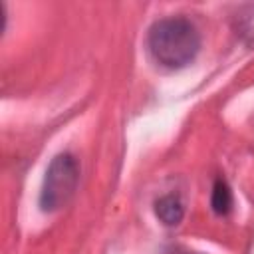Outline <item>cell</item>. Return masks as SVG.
I'll list each match as a JSON object with an SVG mask.
<instances>
[{"mask_svg":"<svg viewBox=\"0 0 254 254\" xmlns=\"http://www.w3.org/2000/svg\"><path fill=\"white\" fill-rule=\"evenodd\" d=\"M79 183V165L73 155L60 153L46 169V177L40 190V208L44 212H56L65 206Z\"/></svg>","mask_w":254,"mask_h":254,"instance_id":"obj_2","label":"cell"},{"mask_svg":"<svg viewBox=\"0 0 254 254\" xmlns=\"http://www.w3.org/2000/svg\"><path fill=\"white\" fill-rule=\"evenodd\" d=\"M210 204H212V210L216 214H220V216L230 212V208H232V190H230V187L226 185L224 179H216L214 181Z\"/></svg>","mask_w":254,"mask_h":254,"instance_id":"obj_5","label":"cell"},{"mask_svg":"<svg viewBox=\"0 0 254 254\" xmlns=\"http://www.w3.org/2000/svg\"><path fill=\"white\" fill-rule=\"evenodd\" d=\"M155 214L165 226H175L185 216V206L177 194H165L155 200Z\"/></svg>","mask_w":254,"mask_h":254,"instance_id":"obj_3","label":"cell"},{"mask_svg":"<svg viewBox=\"0 0 254 254\" xmlns=\"http://www.w3.org/2000/svg\"><path fill=\"white\" fill-rule=\"evenodd\" d=\"M147 50L159 65L181 69L196 58L200 50V34L185 16L161 18L149 28Z\"/></svg>","mask_w":254,"mask_h":254,"instance_id":"obj_1","label":"cell"},{"mask_svg":"<svg viewBox=\"0 0 254 254\" xmlns=\"http://www.w3.org/2000/svg\"><path fill=\"white\" fill-rule=\"evenodd\" d=\"M234 30L244 44L254 46V4H246L236 12Z\"/></svg>","mask_w":254,"mask_h":254,"instance_id":"obj_4","label":"cell"}]
</instances>
